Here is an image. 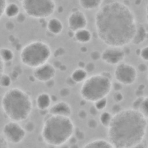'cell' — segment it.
I'll use <instances>...</instances> for the list:
<instances>
[{"label":"cell","mask_w":148,"mask_h":148,"mask_svg":"<svg viewBox=\"0 0 148 148\" xmlns=\"http://www.w3.org/2000/svg\"><path fill=\"white\" fill-rule=\"evenodd\" d=\"M5 65V64L3 62V61L1 60L0 57V77L4 73Z\"/></svg>","instance_id":"f6af8a7d"},{"label":"cell","mask_w":148,"mask_h":148,"mask_svg":"<svg viewBox=\"0 0 148 148\" xmlns=\"http://www.w3.org/2000/svg\"><path fill=\"white\" fill-rule=\"evenodd\" d=\"M148 97L147 95H140L133 101L132 109L140 112L146 118H148Z\"/></svg>","instance_id":"9a60e30c"},{"label":"cell","mask_w":148,"mask_h":148,"mask_svg":"<svg viewBox=\"0 0 148 148\" xmlns=\"http://www.w3.org/2000/svg\"><path fill=\"white\" fill-rule=\"evenodd\" d=\"M92 34L87 28L79 29L73 32V38L76 42L81 44H86L91 42Z\"/></svg>","instance_id":"e0dca14e"},{"label":"cell","mask_w":148,"mask_h":148,"mask_svg":"<svg viewBox=\"0 0 148 148\" xmlns=\"http://www.w3.org/2000/svg\"><path fill=\"white\" fill-rule=\"evenodd\" d=\"M136 23L132 9L118 0H103L94 16L97 36L108 46L124 47L131 44Z\"/></svg>","instance_id":"6da1fadb"},{"label":"cell","mask_w":148,"mask_h":148,"mask_svg":"<svg viewBox=\"0 0 148 148\" xmlns=\"http://www.w3.org/2000/svg\"><path fill=\"white\" fill-rule=\"evenodd\" d=\"M112 97L113 101L116 103H120L124 99V95L121 91H114Z\"/></svg>","instance_id":"f546056e"},{"label":"cell","mask_w":148,"mask_h":148,"mask_svg":"<svg viewBox=\"0 0 148 148\" xmlns=\"http://www.w3.org/2000/svg\"><path fill=\"white\" fill-rule=\"evenodd\" d=\"M52 56L50 46L42 40L31 41L20 50V60L22 64L35 68L49 61Z\"/></svg>","instance_id":"8992f818"},{"label":"cell","mask_w":148,"mask_h":148,"mask_svg":"<svg viewBox=\"0 0 148 148\" xmlns=\"http://www.w3.org/2000/svg\"><path fill=\"white\" fill-rule=\"evenodd\" d=\"M17 1H19L20 2H22L23 0H17Z\"/></svg>","instance_id":"7dc6e473"},{"label":"cell","mask_w":148,"mask_h":148,"mask_svg":"<svg viewBox=\"0 0 148 148\" xmlns=\"http://www.w3.org/2000/svg\"><path fill=\"white\" fill-rule=\"evenodd\" d=\"M77 116L80 120H85L88 116V112L84 109H80L77 113Z\"/></svg>","instance_id":"74e56055"},{"label":"cell","mask_w":148,"mask_h":148,"mask_svg":"<svg viewBox=\"0 0 148 148\" xmlns=\"http://www.w3.org/2000/svg\"><path fill=\"white\" fill-rule=\"evenodd\" d=\"M123 85L117 82H115L114 83H112V90H113L114 91H121L123 89Z\"/></svg>","instance_id":"8d00e7d4"},{"label":"cell","mask_w":148,"mask_h":148,"mask_svg":"<svg viewBox=\"0 0 148 148\" xmlns=\"http://www.w3.org/2000/svg\"><path fill=\"white\" fill-rule=\"evenodd\" d=\"M121 109H123L121 107V105H120V103H114L112 108H111V113L114 114L115 113H118L119 112H120Z\"/></svg>","instance_id":"d6a6232c"},{"label":"cell","mask_w":148,"mask_h":148,"mask_svg":"<svg viewBox=\"0 0 148 148\" xmlns=\"http://www.w3.org/2000/svg\"><path fill=\"white\" fill-rule=\"evenodd\" d=\"M8 142L5 139L2 134H0V147L1 148H6L8 147Z\"/></svg>","instance_id":"f35d334b"},{"label":"cell","mask_w":148,"mask_h":148,"mask_svg":"<svg viewBox=\"0 0 148 148\" xmlns=\"http://www.w3.org/2000/svg\"><path fill=\"white\" fill-rule=\"evenodd\" d=\"M80 6L86 10L98 9L103 2V0H78Z\"/></svg>","instance_id":"44dd1931"},{"label":"cell","mask_w":148,"mask_h":148,"mask_svg":"<svg viewBox=\"0 0 148 148\" xmlns=\"http://www.w3.org/2000/svg\"><path fill=\"white\" fill-rule=\"evenodd\" d=\"M21 3L25 15L35 19L49 18L56 9L54 0H23Z\"/></svg>","instance_id":"52a82bcc"},{"label":"cell","mask_w":148,"mask_h":148,"mask_svg":"<svg viewBox=\"0 0 148 148\" xmlns=\"http://www.w3.org/2000/svg\"><path fill=\"white\" fill-rule=\"evenodd\" d=\"M51 96L46 92H43L38 95L36 98V105L39 110H47L51 105Z\"/></svg>","instance_id":"ac0fdd59"},{"label":"cell","mask_w":148,"mask_h":148,"mask_svg":"<svg viewBox=\"0 0 148 148\" xmlns=\"http://www.w3.org/2000/svg\"><path fill=\"white\" fill-rule=\"evenodd\" d=\"M112 75L108 71L88 76L80 87V95L86 102L94 103L98 99L107 97L112 90Z\"/></svg>","instance_id":"5b68a950"},{"label":"cell","mask_w":148,"mask_h":148,"mask_svg":"<svg viewBox=\"0 0 148 148\" xmlns=\"http://www.w3.org/2000/svg\"><path fill=\"white\" fill-rule=\"evenodd\" d=\"M66 84H67L69 87L75 86L76 84V83L72 79V78L71 77V76H69V77H68L66 78Z\"/></svg>","instance_id":"7bdbcfd3"},{"label":"cell","mask_w":148,"mask_h":148,"mask_svg":"<svg viewBox=\"0 0 148 148\" xmlns=\"http://www.w3.org/2000/svg\"><path fill=\"white\" fill-rule=\"evenodd\" d=\"M60 96L62 98H66L71 94V89L69 87H62L59 91Z\"/></svg>","instance_id":"1f68e13d"},{"label":"cell","mask_w":148,"mask_h":148,"mask_svg":"<svg viewBox=\"0 0 148 148\" xmlns=\"http://www.w3.org/2000/svg\"><path fill=\"white\" fill-rule=\"evenodd\" d=\"M107 129L108 140L113 148H134L145 139L147 118L132 108L121 109L113 114Z\"/></svg>","instance_id":"7a4b0ae2"},{"label":"cell","mask_w":148,"mask_h":148,"mask_svg":"<svg viewBox=\"0 0 148 148\" xmlns=\"http://www.w3.org/2000/svg\"><path fill=\"white\" fill-rule=\"evenodd\" d=\"M48 113L52 115L70 117L72 110L71 105L64 101H57L48 109Z\"/></svg>","instance_id":"4fadbf2b"},{"label":"cell","mask_w":148,"mask_h":148,"mask_svg":"<svg viewBox=\"0 0 148 148\" xmlns=\"http://www.w3.org/2000/svg\"><path fill=\"white\" fill-rule=\"evenodd\" d=\"M62 48H58L56 50H55V52H56V55L54 56L55 57H60V56H62L65 52V50L64 49H63L62 50H61Z\"/></svg>","instance_id":"ee69618b"},{"label":"cell","mask_w":148,"mask_h":148,"mask_svg":"<svg viewBox=\"0 0 148 148\" xmlns=\"http://www.w3.org/2000/svg\"><path fill=\"white\" fill-rule=\"evenodd\" d=\"M98 124L97 120L94 117L90 118L87 121V126L90 130L96 129L98 127Z\"/></svg>","instance_id":"83f0119b"},{"label":"cell","mask_w":148,"mask_h":148,"mask_svg":"<svg viewBox=\"0 0 148 148\" xmlns=\"http://www.w3.org/2000/svg\"><path fill=\"white\" fill-rule=\"evenodd\" d=\"M75 130L74 123L70 117L52 115L47 112L43 119L40 135L46 144L59 147L68 142Z\"/></svg>","instance_id":"3957f363"},{"label":"cell","mask_w":148,"mask_h":148,"mask_svg":"<svg viewBox=\"0 0 148 148\" xmlns=\"http://www.w3.org/2000/svg\"><path fill=\"white\" fill-rule=\"evenodd\" d=\"M0 57L3 62L6 64L13 61L14 58V53L8 47L0 48Z\"/></svg>","instance_id":"603a6c76"},{"label":"cell","mask_w":148,"mask_h":148,"mask_svg":"<svg viewBox=\"0 0 148 148\" xmlns=\"http://www.w3.org/2000/svg\"><path fill=\"white\" fill-rule=\"evenodd\" d=\"M73 136L77 139V140H82L85 138V134L84 131L80 130V129H76L75 130Z\"/></svg>","instance_id":"4dcf8cb0"},{"label":"cell","mask_w":148,"mask_h":148,"mask_svg":"<svg viewBox=\"0 0 148 148\" xmlns=\"http://www.w3.org/2000/svg\"><path fill=\"white\" fill-rule=\"evenodd\" d=\"M101 53L98 51L97 50H94L93 51H92L90 54V57L92 61H98V60L101 59Z\"/></svg>","instance_id":"e575fe53"},{"label":"cell","mask_w":148,"mask_h":148,"mask_svg":"<svg viewBox=\"0 0 148 148\" xmlns=\"http://www.w3.org/2000/svg\"><path fill=\"white\" fill-rule=\"evenodd\" d=\"M98 112H99V111L94 107V105L91 106L90 107L89 109H88V113H89V114H90L91 116H93V117L96 116L98 114Z\"/></svg>","instance_id":"ab89813d"},{"label":"cell","mask_w":148,"mask_h":148,"mask_svg":"<svg viewBox=\"0 0 148 148\" xmlns=\"http://www.w3.org/2000/svg\"><path fill=\"white\" fill-rule=\"evenodd\" d=\"M45 84L48 88H51L54 87L55 86V81H54V79H50V80L46 82L45 83Z\"/></svg>","instance_id":"b9f144b4"},{"label":"cell","mask_w":148,"mask_h":148,"mask_svg":"<svg viewBox=\"0 0 148 148\" xmlns=\"http://www.w3.org/2000/svg\"><path fill=\"white\" fill-rule=\"evenodd\" d=\"M147 38V31L141 23L137 22L134 35L131 42L134 45H139L143 43Z\"/></svg>","instance_id":"5bb4252c"},{"label":"cell","mask_w":148,"mask_h":148,"mask_svg":"<svg viewBox=\"0 0 148 148\" xmlns=\"http://www.w3.org/2000/svg\"><path fill=\"white\" fill-rule=\"evenodd\" d=\"M70 76L76 84L82 83L88 77V72L84 68L78 67L72 71Z\"/></svg>","instance_id":"ffe728a7"},{"label":"cell","mask_w":148,"mask_h":148,"mask_svg":"<svg viewBox=\"0 0 148 148\" xmlns=\"http://www.w3.org/2000/svg\"><path fill=\"white\" fill-rule=\"evenodd\" d=\"M95 68V64L93 62H89L87 64H85V66H84V69H86V71L88 72H92Z\"/></svg>","instance_id":"d590c367"},{"label":"cell","mask_w":148,"mask_h":148,"mask_svg":"<svg viewBox=\"0 0 148 148\" xmlns=\"http://www.w3.org/2000/svg\"><path fill=\"white\" fill-rule=\"evenodd\" d=\"M56 75V68L53 64L47 62L34 68L32 75L36 80L40 82H46L54 79Z\"/></svg>","instance_id":"8fae6325"},{"label":"cell","mask_w":148,"mask_h":148,"mask_svg":"<svg viewBox=\"0 0 148 148\" xmlns=\"http://www.w3.org/2000/svg\"><path fill=\"white\" fill-rule=\"evenodd\" d=\"M113 75L116 81L123 86H131L136 81L138 71L133 65L123 61L115 66Z\"/></svg>","instance_id":"ba28073f"},{"label":"cell","mask_w":148,"mask_h":148,"mask_svg":"<svg viewBox=\"0 0 148 148\" xmlns=\"http://www.w3.org/2000/svg\"><path fill=\"white\" fill-rule=\"evenodd\" d=\"M93 105L94 107L99 112L104 110L108 105V98L107 97H104L98 99L95 102H94Z\"/></svg>","instance_id":"484cf974"},{"label":"cell","mask_w":148,"mask_h":148,"mask_svg":"<svg viewBox=\"0 0 148 148\" xmlns=\"http://www.w3.org/2000/svg\"><path fill=\"white\" fill-rule=\"evenodd\" d=\"M46 28L48 32L51 35H58L62 33L64 29V25L58 18L51 17L47 20Z\"/></svg>","instance_id":"2e32d148"},{"label":"cell","mask_w":148,"mask_h":148,"mask_svg":"<svg viewBox=\"0 0 148 148\" xmlns=\"http://www.w3.org/2000/svg\"><path fill=\"white\" fill-rule=\"evenodd\" d=\"M82 147L84 148H113L110 142L103 138L91 140L85 143Z\"/></svg>","instance_id":"d6986e66"},{"label":"cell","mask_w":148,"mask_h":148,"mask_svg":"<svg viewBox=\"0 0 148 148\" xmlns=\"http://www.w3.org/2000/svg\"><path fill=\"white\" fill-rule=\"evenodd\" d=\"M26 131L18 122L10 120L3 127L2 134L8 143L18 144L26 136Z\"/></svg>","instance_id":"9c48e42d"},{"label":"cell","mask_w":148,"mask_h":148,"mask_svg":"<svg viewBox=\"0 0 148 148\" xmlns=\"http://www.w3.org/2000/svg\"><path fill=\"white\" fill-rule=\"evenodd\" d=\"M20 13V8L19 6L14 2L8 3L6 5L4 15L9 18L16 17Z\"/></svg>","instance_id":"7402d4cb"},{"label":"cell","mask_w":148,"mask_h":148,"mask_svg":"<svg viewBox=\"0 0 148 148\" xmlns=\"http://www.w3.org/2000/svg\"><path fill=\"white\" fill-rule=\"evenodd\" d=\"M126 57V51L124 47L117 46H108L101 53V60L104 63L116 66L124 61Z\"/></svg>","instance_id":"30bf717a"},{"label":"cell","mask_w":148,"mask_h":148,"mask_svg":"<svg viewBox=\"0 0 148 148\" xmlns=\"http://www.w3.org/2000/svg\"><path fill=\"white\" fill-rule=\"evenodd\" d=\"M138 56L145 62L148 61V47L147 46H143L140 49H138Z\"/></svg>","instance_id":"4316f807"},{"label":"cell","mask_w":148,"mask_h":148,"mask_svg":"<svg viewBox=\"0 0 148 148\" xmlns=\"http://www.w3.org/2000/svg\"><path fill=\"white\" fill-rule=\"evenodd\" d=\"M7 3V0H0V19L4 15V11Z\"/></svg>","instance_id":"836d02e7"},{"label":"cell","mask_w":148,"mask_h":148,"mask_svg":"<svg viewBox=\"0 0 148 148\" xmlns=\"http://www.w3.org/2000/svg\"><path fill=\"white\" fill-rule=\"evenodd\" d=\"M88 21L85 14L79 9L73 10L67 18L69 30L75 32L79 29L86 28Z\"/></svg>","instance_id":"7c38bea8"},{"label":"cell","mask_w":148,"mask_h":148,"mask_svg":"<svg viewBox=\"0 0 148 148\" xmlns=\"http://www.w3.org/2000/svg\"><path fill=\"white\" fill-rule=\"evenodd\" d=\"M12 83L11 76L5 72L0 77V87L2 88L9 87Z\"/></svg>","instance_id":"d4e9b609"},{"label":"cell","mask_w":148,"mask_h":148,"mask_svg":"<svg viewBox=\"0 0 148 148\" xmlns=\"http://www.w3.org/2000/svg\"><path fill=\"white\" fill-rule=\"evenodd\" d=\"M1 108L10 120L22 122L31 115L33 103L29 95L18 87L10 88L3 95Z\"/></svg>","instance_id":"277c9868"},{"label":"cell","mask_w":148,"mask_h":148,"mask_svg":"<svg viewBox=\"0 0 148 148\" xmlns=\"http://www.w3.org/2000/svg\"><path fill=\"white\" fill-rule=\"evenodd\" d=\"M138 69L142 73L146 72L147 71V65L145 63H140L138 66Z\"/></svg>","instance_id":"60d3db41"},{"label":"cell","mask_w":148,"mask_h":148,"mask_svg":"<svg viewBox=\"0 0 148 148\" xmlns=\"http://www.w3.org/2000/svg\"><path fill=\"white\" fill-rule=\"evenodd\" d=\"M99 116V121L102 125L105 128H108L112 119L113 114L109 111H101Z\"/></svg>","instance_id":"cb8c5ba5"},{"label":"cell","mask_w":148,"mask_h":148,"mask_svg":"<svg viewBox=\"0 0 148 148\" xmlns=\"http://www.w3.org/2000/svg\"><path fill=\"white\" fill-rule=\"evenodd\" d=\"M50 96H51V101L52 102H57L58 101L57 96L56 95H51Z\"/></svg>","instance_id":"bcb514c9"},{"label":"cell","mask_w":148,"mask_h":148,"mask_svg":"<svg viewBox=\"0 0 148 148\" xmlns=\"http://www.w3.org/2000/svg\"><path fill=\"white\" fill-rule=\"evenodd\" d=\"M23 127L25 130L26 132L31 133L34 132L35 129V124L32 121H28L25 124V125Z\"/></svg>","instance_id":"f1b7e54d"}]
</instances>
